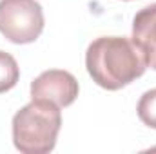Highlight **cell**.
<instances>
[{
	"label": "cell",
	"instance_id": "1",
	"mask_svg": "<svg viewBox=\"0 0 156 154\" xmlns=\"http://www.w3.org/2000/svg\"><path fill=\"white\" fill-rule=\"evenodd\" d=\"M85 67L96 85L107 91H118L142 76L147 64L131 38L98 37L87 47Z\"/></svg>",
	"mask_w": 156,
	"mask_h": 154
},
{
	"label": "cell",
	"instance_id": "2",
	"mask_svg": "<svg viewBox=\"0 0 156 154\" xmlns=\"http://www.w3.org/2000/svg\"><path fill=\"white\" fill-rule=\"evenodd\" d=\"M13 143L24 154H47L56 145L62 127L60 107L47 100H31L13 116Z\"/></svg>",
	"mask_w": 156,
	"mask_h": 154
},
{
	"label": "cell",
	"instance_id": "3",
	"mask_svg": "<svg viewBox=\"0 0 156 154\" xmlns=\"http://www.w3.org/2000/svg\"><path fill=\"white\" fill-rule=\"evenodd\" d=\"M44 24V9L37 0H0V33L9 42L33 44Z\"/></svg>",
	"mask_w": 156,
	"mask_h": 154
},
{
	"label": "cell",
	"instance_id": "4",
	"mask_svg": "<svg viewBox=\"0 0 156 154\" xmlns=\"http://www.w3.org/2000/svg\"><path fill=\"white\" fill-rule=\"evenodd\" d=\"M78 80L69 71L49 69L31 82V98L47 100L58 107H69L78 98Z\"/></svg>",
	"mask_w": 156,
	"mask_h": 154
},
{
	"label": "cell",
	"instance_id": "5",
	"mask_svg": "<svg viewBox=\"0 0 156 154\" xmlns=\"http://www.w3.org/2000/svg\"><path fill=\"white\" fill-rule=\"evenodd\" d=\"M131 40L142 51L147 67L156 71V2L142 7L134 15Z\"/></svg>",
	"mask_w": 156,
	"mask_h": 154
},
{
	"label": "cell",
	"instance_id": "6",
	"mask_svg": "<svg viewBox=\"0 0 156 154\" xmlns=\"http://www.w3.org/2000/svg\"><path fill=\"white\" fill-rule=\"evenodd\" d=\"M20 78V67L16 64V60L5 53L0 51V94L11 91Z\"/></svg>",
	"mask_w": 156,
	"mask_h": 154
},
{
	"label": "cell",
	"instance_id": "7",
	"mask_svg": "<svg viewBox=\"0 0 156 154\" xmlns=\"http://www.w3.org/2000/svg\"><path fill=\"white\" fill-rule=\"evenodd\" d=\"M138 118L144 125L156 129V87L151 91H145L140 96V102L136 105Z\"/></svg>",
	"mask_w": 156,
	"mask_h": 154
},
{
	"label": "cell",
	"instance_id": "8",
	"mask_svg": "<svg viewBox=\"0 0 156 154\" xmlns=\"http://www.w3.org/2000/svg\"><path fill=\"white\" fill-rule=\"evenodd\" d=\"M123 2H129V0H123Z\"/></svg>",
	"mask_w": 156,
	"mask_h": 154
}]
</instances>
